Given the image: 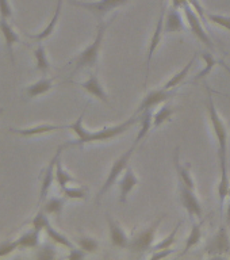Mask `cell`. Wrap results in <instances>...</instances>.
Wrapping results in <instances>:
<instances>
[{
  "label": "cell",
  "mask_w": 230,
  "mask_h": 260,
  "mask_svg": "<svg viewBox=\"0 0 230 260\" xmlns=\"http://www.w3.org/2000/svg\"><path fill=\"white\" fill-rule=\"evenodd\" d=\"M114 19H115V16H114L110 22L99 20V23H97L96 27V36L93 38L92 44H89L83 52L79 53V54L71 61V62H73V65H75L72 75L77 73L79 71H81V69L95 68V67H96L97 60H99V54H101L102 45H103V40H105L106 31H107V28H109L110 24L113 23Z\"/></svg>",
  "instance_id": "1"
},
{
  "label": "cell",
  "mask_w": 230,
  "mask_h": 260,
  "mask_svg": "<svg viewBox=\"0 0 230 260\" xmlns=\"http://www.w3.org/2000/svg\"><path fill=\"white\" fill-rule=\"evenodd\" d=\"M206 109L210 119L211 127L214 132V136L218 142V157H227V140H229V132L226 125L223 123L218 114V110L215 107L213 93L209 87H206Z\"/></svg>",
  "instance_id": "2"
},
{
  "label": "cell",
  "mask_w": 230,
  "mask_h": 260,
  "mask_svg": "<svg viewBox=\"0 0 230 260\" xmlns=\"http://www.w3.org/2000/svg\"><path fill=\"white\" fill-rule=\"evenodd\" d=\"M136 115H137V114H134L133 117H130L129 119H126L125 122H122V123H119V125L105 126V127H102L101 130H95V132L88 130L87 136H85L80 142H79V145L77 146H83L85 145V144H92V142L109 141V140H113V138L126 133L132 126L136 125V123L138 122V118L136 117Z\"/></svg>",
  "instance_id": "3"
},
{
  "label": "cell",
  "mask_w": 230,
  "mask_h": 260,
  "mask_svg": "<svg viewBox=\"0 0 230 260\" xmlns=\"http://www.w3.org/2000/svg\"><path fill=\"white\" fill-rule=\"evenodd\" d=\"M136 148H137V145H132L129 148V149L126 150L125 153H122L119 157L115 160V161L113 162V166H111V168H110V172L109 175H107V178H106L105 183H103V186L101 187V190L97 191L96 194V198H95V202H96V205H99L102 201V198L105 197V194L107 192V191L111 188V187L117 183V180L119 179V176L121 175H123V172H125V170L129 167V162L130 160H132V157H133L134 152H136Z\"/></svg>",
  "instance_id": "4"
},
{
  "label": "cell",
  "mask_w": 230,
  "mask_h": 260,
  "mask_svg": "<svg viewBox=\"0 0 230 260\" xmlns=\"http://www.w3.org/2000/svg\"><path fill=\"white\" fill-rule=\"evenodd\" d=\"M166 217L167 214H161L150 226H148L146 229H144V231H141L140 233L134 236L133 239L130 240L127 249L132 252H136V253H142V252L152 249L154 237H156V233H157V228L160 226V223L162 222V219L166 218Z\"/></svg>",
  "instance_id": "5"
},
{
  "label": "cell",
  "mask_w": 230,
  "mask_h": 260,
  "mask_svg": "<svg viewBox=\"0 0 230 260\" xmlns=\"http://www.w3.org/2000/svg\"><path fill=\"white\" fill-rule=\"evenodd\" d=\"M132 0H97V2H80V0H69V3L75 7L83 8L85 11L91 12L93 16H96L97 20H103L106 14L113 11L115 8H119L125 4L130 3Z\"/></svg>",
  "instance_id": "6"
},
{
  "label": "cell",
  "mask_w": 230,
  "mask_h": 260,
  "mask_svg": "<svg viewBox=\"0 0 230 260\" xmlns=\"http://www.w3.org/2000/svg\"><path fill=\"white\" fill-rule=\"evenodd\" d=\"M182 8L183 11H184L186 20L187 23H188V27H190L191 32L196 37V40H199L205 46H207V49L213 50V49H214V44H213V41H211V38L206 32L205 27H203L202 19H201L198 14L194 11V8L191 7V4L188 3V0H186V2L182 4Z\"/></svg>",
  "instance_id": "7"
},
{
  "label": "cell",
  "mask_w": 230,
  "mask_h": 260,
  "mask_svg": "<svg viewBox=\"0 0 230 260\" xmlns=\"http://www.w3.org/2000/svg\"><path fill=\"white\" fill-rule=\"evenodd\" d=\"M64 150V146L61 145L57 148L56 154L53 156L52 160L49 161V164L45 167L42 172L40 175V197H38V206H41L45 202V199L48 198L49 191L52 188L53 182L56 180V161L57 158L60 157L61 153Z\"/></svg>",
  "instance_id": "8"
},
{
  "label": "cell",
  "mask_w": 230,
  "mask_h": 260,
  "mask_svg": "<svg viewBox=\"0 0 230 260\" xmlns=\"http://www.w3.org/2000/svg\"><path fill=\"white\" fill-rule=\"evenodd\" d=\"M178 192H179V201L182 203V206L186 209L187 214L190 219L194 222L195 217L196 218H202L203 215V207L196 198L194 190H191L187 186H184L182 182H178Z\"/></svg>",
  "instance_id": "9"
},
{
  "label": "cell",
  "mask_w": 230,
  "mask_h": 260,
  "mask_svg": "<svg viewBox=\"0 0 230 260\" xmlns=\"http://www.w3.org/2000/svg\"><path fill=\"white\" fill-rule=\"evenodd\" d=\"M205 252L207 256H222L227 255L230 252V237L225 225L219 226L215 235L209 240L205 247Z\"/></svg>",
  "instance_id": "10"
},
{
  "label": "cell",
  "mask_w": 230,
  "mask_h": 260,
  "mask_svg": "<svg viewBox=\"0 0 230 260\" xmlns=\"http://www.w3.org/2000/svg\"><path fill=\"white\" fill-rule=\"evenodd\" d=\"M176 91L175 89H166V88H160V89H153L145 95V98L142 99L140 106L136 110V114H141L142 111L145 110H153L156 106L161 105L164 102H168L171 98L175 96Z\"/></svg>",
  "instance_id": "11"
},
{
  "label": "cell",
  "mask_w": 230,
  "mask_h": 260,
  "mask_svg": "<svg viewBox=\"0 0 230 260\" xmlns=\"http://www.w3.org/2000/svg\"><path fill=\"white\" fill-rule=\"evenodd\" d=\"M164 16H166V6L161 4V12H160V15H158L157 24H156L153 36H152V38H150L149 46H148V54H146V75H145V83H144V85H146V83H148V77H149V72H150V62H152L154 52H156V49L158 48V45H160V42H161L162 34H164Z\"/></svg>",
  "instance_id": "12"
},
{
  "label": "cell",
  "mask_w": 230,
  "mask_h": 260,
  "mask_svg": "<svg viewBox=\"0 0 230 260\" xmlns=\"http://www.w3.org/2000/svg\"><path fill=\"white\" fill-rule=\"evenodd\" d=\"M69 129V125H54V123H41V125H34L30 127H10L8 132L12 134H16L19 137H36V136H42V134L54 133V132H61V130Z\"/></svg>",
  "instance_id": "13"
},
{
  "label": "cell",
  "mask_w": 230,
  "mask_h": 260,
  "mask_svg": "<svg viewBox=\"0 0 230 260\" xmlns=\"http://www.w3.org/2000/svg\"><path fill=\"white\" fill-rule=\"evenodd\" d=\"M0 32L3 37L4 48L7 52V56L11 61V64H15V57H14V46L20 42L19 34L16 32V30L12 27V24L8 22V19H3L0 18Z\"/></svg>",
  "instance_id": "14"
},
{
  "label": "cell",
  "mask_w": 230,
  "mask_h": 260,
  "mask_svg": "<svg viewBox=\"0 0 230 260\" xmlns=\"http://www.w3.org/2000/svg\"><path fill=\"white\" fill-rule=\"evenodd\" d=\"M106 221H107V226H109V235L110 240L113 247L119 248V249H127L130 243V239L122 229V226L111 217L110 213H106Z\"/></svg>",
  "instance_id": "15"
},
{
  "label": "cell",
  "mask_w": 230,
  "mask_h": 260,
  "mask_svg": "<svg viewBox=\"0 0 230 260\" xmlns=\"http://www.w3.org/2000/svg\"><path fill=\"white\" fill-rule=\"evenodd\" d=\"M76 85H79L80 88H83L87 93L92 95L93 98H96L101 102L106 103L107 106H110V101L107 93H106L103 85H102L99 77H97L96 73H91L89 77L85 81H81V83H75Z\"/></svg>",
  "instance_id": "16"
},
{
  "label": "cell",
  "mask_w": 230,
  "mask_h": 260,
  "mask_svg": "<svg viewBox=\"0 0 230 260\" xmlns=\"http://www.w3.org/2000/svg\"><path fill=\"white\" fill-rule=\"evenodd\" d=\"M54 80L56 77H42L40 80L34 81L31 84H28L26 88H24L23 96L28 101L31 99H36L38 96H42L45 93H48L50 89L54 87Z\"/></svg>",
  "instance_id": "17"
},
{
  "label": "cell",
  "mask_w": 230,
  "mask_h": 260,
  "mask_svg": "<svg viewBox=\"0 0 230 260\" xmlns=\"http://www.w3.org/2000/svg\"><path fill=\"white\" fill-rule=\"evenodd\" d=\"M138 178L134 174L132 167H127L123 172V176L118 183V188H119V202L125 205L127 202V197L132 191L137 187Z\"/></svg>",
  "instance_id": "18"
},
{
  "label": "cell",
  "mask_w": 230,
  "mask_h": 260,
  "mask_svg": "<svg viewBox=\"0 0 230 260\" xmlns=\"http://www.w3.org/2000/svg\"><path fill=\"white\" fill-rule=\"evenodd\" d=\"M219 161V172H221V178H219L218 187V199H219V207L221 210L223 209V203L227 198V192L230 188V179H229V168H227V157H218Z\"/></svg>",
  "instance_id": "19"
},
{
  "label": "cell",
  "mask_w": 230,
  "mask_h": 260,
  "mask_svg": "<svg viewBox=\"0 0 230 260\" xmlns=\"http://www.w3.org/2000/svg\"><path fill=\"white\" fill-rule=\"evenodd\" d=\"M186 30V24L183 22V18L179 12V8L172 7L166 11L164 16V34H172V32H183Z\"/></svg>",
  "instance_id": "20"
},
{
  "label": "cell",
  "mask_w": 230,
  "mask_h": 260,
  "mask_svg": "<svg viewBox=\"0 0 230 260\" xmlns=\"http://www.w3.org/2000/svg\"><path fill=\"white\" fill-rule=\"evenodd\" d=\"M174 166L178 174L179 182H182L184 186H187L191 190H195V182L192 179V175L190 172V164L183 166L180 162V154H179V146H176L174 150Z\"/></svg>",
  "instance_id": "21"
},
{
  "label": "cell",
  "mask_w": 230,
  "mask_h": 260,
  "mask_svg": "<svg viewBox=\"0 0 230 260\" xmlns=\"http://www.w3.org/2000/svg\"><path fill=\"white\" fill-rule=\"evenodd\" d=\"M62 2L64 0H57L56 4V10H54V14H53V18L50 19V22L48 23V26L40 32H36V34H27V37L30 40H34L37 42H41V41L48 40L49 37L52 36L54 30L57 27V23H58V19H60V14H61V7H62Z\"/></svg>",
  "instance_id": "22"
},
{
  "label": "cell",
  "mask_w": 230,
  "mask_h": 260,
  "mask_svg": "<svg viewBox=\"0 0 230 260\" xmlns=\"http://www.w3.org/2000/svg\"><path fill=\"white\" fill-rule=\"evenodd\" d=\"M140 122V130H138L137 137L134 140V145H137L141 141H144V138L148 136L150 129L153 127V110H145L142 111L141 117L138 118Z\"/></svg>",
  "instance_id": "23"
},
{
  "label": "cell",
  "mask_w": 230,
  "mask_h": 260,
  "mask_svg": "<svg viewBox=\"0 0 230 260\" xmlns=\"http://www.w3.org/2000/svg\"><path fill=\"white\" fill-rule=\"evenodd\" d=\"M40 231H37V229H34V228H31V229H28V231H26L24 233H22V235L16 239V241H18V247H19V249H37L38 248V245H40Z\"/></svg>",
  "instance_id": "24"
},
{
  "label": "cell",
  "mask_w": 230,
  "mask_h": 260,
  "mask_svg": "<svg viewBox=\"0 0 230 260\" xmlns=\"http://www.w3.org/2000/svg\"><path fill=\"white\" fill-rule=\"evenodd\" d=\"M67 201H68V199L65 198V197H62V198H61V197H53V198L45 199V202L41 205V206H42L41 209H42L48 215H54L57 218H60Z\"/></svg>",
  "instance_id": "25"
},
{
  "label": "cell",
  "mask_w": 230,
  "mask_h": 260,
  "mask_svg": "<svg viewBox=\"0 0 230 260\" xmlns=\"http://www.w3.org/2000/svg\"><path fill=\"white\" fill-rule=\"evenodd\" d=\"M205 219L203 218L201 219L199 222H192V228H191L190 231V235L187 237L186 240V244H184V249L182 251V255L187 253V252L192 249L194 247H196L199 243H201V240H202V226L203 223H205Z\"/></svg>",
  "instance_id": "26"
},
{
  "label": "cell",
  "mask_w": 230,
  "mask_h": 260,
  "mask_svg": "<svg viewBox=\"0 0 230 260\" xmlns=\"http://www.w3.org/2000/svg\"><path fill=\"white\" fill-rule=\"evenodd\" d=\"M34 58H36V69L37 71H40L44 76H46V73L49 72V69H50V61L48 58V53H46V49L42 44L37 45V48L34 49Z\"/></svg>",
  "instance_id": "27"
},
{
  "label": "cell",
  "mask_w": 230,
  "mask_h": 260,
  "mask_svg": "<svg viewBox=\"0 0 230 260\" xmlns=\"http://www.w3.org/2000/svg\"><path fill=\"white\" fill-rule=\"evenodd\" d=\"M195 60H196V53L194 54V57L191 58L190 61H188V64L186 65V67H183L180 71H179L178 73H175L174 76L171 77L170 80L167 81L166 85L162 87V88H166V89H175L176 87H178L179 84H182L183 81L186 80V77L188 76V72L191 71V68H192V65H194Z\"/></svg>",
  "instance_id": "28"
},
{
  "label": "cell",
  "mask_w": 230,
  "mask_h": 260,
  "mask_svg": "<svg viewBox=\"0 0 230 260\" xmlns=\"http://www.w3.org/2000/svg\"><path fill=\"white\" fill-rule=\"evenodd\" d=\"M60 157L57 158L56 161V182L60 187V190H62V188L68 186L69 183H77V179L73 178L72 175L62 167V161H61Z\"/></svg>",
  "instance_id": "29"
},
{
  "label": "cell",
  "mask_w": 230,
  "mask_h": 260,
  "mask_svg": "<svg viewBox=\"0 0 230 260\" xmlns=\"http://www.w3.org/2000/svg\"><path fill=\"white\" fill-rule=\"evenodd\" d=\"M175 113H176V110L171 105H164L162 107H160L157 113L153 115V129H157L167 122H170Z\"/></svg>",
  "instance_id": "30"
},
{
  "label": "cell",
  "mask_w": 230,
  "mask_h": 260,
  "mask_svg": "<svg viewBox=\"0 0 230 260\" xmlns=\"http://www.w3.org/2000/svg\"><path fill=\"white\" fill-rule=\"evenodd\" d=\"M45 232H46V235H48V237L50 240H52L53 243L58 244V245H61V247L64 248H68V249H72V248H75V245H73V243L71 241V240L67 237L65 235H62L61 232L56 231L54 228L49 223L48 226L45 228Z\"/></svg>",
  "instance_id": "31"
},
{
  "label": "cell",
  "mask_w": 230,
  "mask_h": 260,
  "mask_svg": "<svg viewBox=\"0 0 230 260\" xmlns=\"http://www.w3.org/2000/svg\"><path fill=\"white\" fill-rule=\"evenodd\" d=\"M199 56L202 57L203 61H205V67H203V69L199 72V75L194 79V81L192 83H195V81L198 80H202V79H205V77L209 75V73L213 71V68H214L215 65L219 64V60H217L213 54H211L210 52H201L199 53Z\"/></svg>",
  "instance_id": "32"
},
{
  "label": "cell",
  "mask_w": 230,
  "mask_h": 260,
  "mask_svg": "<svg viewBox=\"0 0 230 260\" xmlns=\"http://www.w3.org/2000/svg\"><path fill=\"white\" fill-rule=\"evenodd\" d=\"M62 195L67 199H75V201H84L88 197V187L79 186V187H65L62 188Z\"/></svg>",
  "instance_id": "33"
},
{
  "label": "cell",
  "mask_w": 230,
  "mask_h": 260,
  "mask_svg": "<svg viewBox=\"0 0 230 260\" xmlns=\"http://www.w3.org/2000/svg\"><path fill=\"white\" fill-rule=\"evenodd\" d=\"M183 225V221H179L178 225L174 228V231L171 232L170 235L167 236L166 239L161 240L160 243H157L156 245H153L152 247V251H160V249H168V248H171L172 245L175 244V241H176V236H178V232L179 229H180V226Z\"/></svg>",
  "instance_id": "34"
},
{
  "label": "cell",
  "mask_w": 230,
  "mask_h": 260,
  "mask_svg": "<svg viewBox=\"0 0 230 260\" xmlns=\"http://www.w3.org/2000/svg\"><path fill=\"white\" fill-rule=\"evenodd\" d=\"M76 243L87 253H95V252H97L99 247H101L99 243H97V240L92 239V237H88V236H81V237H79L76 240Z\"/></svg>",
  "instance_id": "35"
},
{
  "label": "cell",
  "mask_w": 230,
  "mask_h": 260,
  "mask_svg": "<svg viewBox=\"0 0 230 260\" xmlns=\"http://www.w3.org/2000/svg\"><path fill=\"white\" fill-rule=\"evenodd\" d=\"M49 218H48V214L45 213L42 209H40L38 210V213H37L34 217H32V219L30 221V226L34 228V229H37V231H45V228L48 226L49 225Z\"/></svg>",
  "instance_id": "36"
},
{
  "label": "cell",
  "mask_w": 230,
  "mask_h": 260,
  "mask_svg": "<svg viewBox=\"0 0 230 260\" xmlns=\"http://www.w3.org/2000/svg\"><path fill=\"white\" fill-rule=\"evenodd\" d=\"M207 20L213 24H217V26H221L225 30L230 31V16L225 15H218V14H211V12H207Z\"/></svg>",
  "instance_id": "37"
},
{
  "label": "cell",
  "mask_w": 230,
  "mask_h": 260,
  "mask_svg": "<svg viewBox=\"0 0 230 260\" xmlns=\"http://www.w3.org/2000/svg\"><path fill=\"white\" fill-rule=\"evenodd\" d=\"M16 249H19L16 240H4V241H0V257H6V256L11 255L12 252H15Z\"/></svg>",
  "instance_id": "38"
},
{
  "label": "cell",
  "mask_w": 230,
  "mask_h": 260,
  "mask_svg": "<svg viewBox=\"0 0 230 260\" xmlns=\"http://www.w3.org/2000/svg\"><path fill=\"white\" fill-rule=\"evenodd\" d=\"M38 252H37V257L40 259H53L56 257V249L53 245H49V244H45L41 248H37Z\"/></svg>",
  "instance_id": "39"
},
{
  "label": "cell",
  "mask_w": 230,
  "mask_h": 260,
  "mask_svg": "<svg viewBox=\"0 0 230 260\" xmlns=\"http://www.w3.org/2000/svg\"><path fill=\"white\" fill-rule=\"evenodd\" d=\"M0 18L3 19L12 18V7L10 0H0Z\"/></svg>",
  "instance_id": "40"
},
{
  "label": "cell",
  "mask_w": 230,
  "mask_h": 260,
  "mask_svg": "<svg viewBox=\"0 0 230 260\" xmlns=\"http://www.w3.org/2000/svg\"><path fill=\"white\" fill-rule=\"evenodd\" d=\"M188 3L191 4V7L194 8V11L196 12L199 15V18L202 19V22L205 24H207V12H205V8L201 3H199V0H188Z\"/></svg>",
  "instance_id": "41"
},
{
  "label": "cell",
  "mask_w": 230,
  "mask_h": 260,
  "mask_svg": "<svg viewBox=\"0 0 230 260\" xmlns=\"http://www.w3.org/2000/svg\"><path fill=\"white\" fill-rule=\"evenodd\" d=\"M85 255H87V252L83 251V249L79 247V248H72V249H69V255L67 256V257L71 260H79V259H83Z\"/></svg>",
  "instance_id": "42"
},
{
  "label": "cell",
  "mask_w": 230,
  "mask_h": 260,
  "mask_svg": "<svg viewBox=\"0 0 230 260\" xmlns=\"http://www.w3.org/2000/svg\"><path fill=\"white\" fill-rule=\"evenodd\" d=\"M172 253H174V249H171V248H168V249H160V251H153V253L150 255V259H162V257H168Z\"/></svg>",
  "instance_id": "43"
},
{
  "label": "cell",
  "mask_w": 230,
  "mask_h": 260,
  "mask_svg": "<svg viewBox=\"0 0 230 260\" xmlns=\"http://www.w3.org/2000/svg\"><path fill=\"white\" fill-rule=\"evenodd\" d=\"M227 206H226V225H230V188L227 192Z\"/></svg>",
  "instance_id": "44"
},
{
  "label": "cell",
  "mask_w": 230,
  "mask_h": 260,
  "mask_svg": "<svg viewBox=\"0 0 230 260\" xmlns=\"http://www.w3.org/2000/svg\"><path fill=\"white\" fill-rule=\"evenodd\" d=\"M219 64L222 65L223 68L226 69L227 72H229V73H230V67H229V65H227V64H226V62H225V61H222V60H219Z\"/></svg>",
  "instance_id": "45"
},
{
  "label": "cell",
  "mask_w": 230,
  "mask_h": 260,
  "mask_svg": "<svg viewBox=\"0 0 230 260\" xmlns=\"http://www.w3.org/2000/svg\"><path fill=\"white\" fill-rule=\"evenodd\" d=\"M4 113V107H0V115Z\"/></svg>",
  "instance_id": "46"
}]
</instances>
